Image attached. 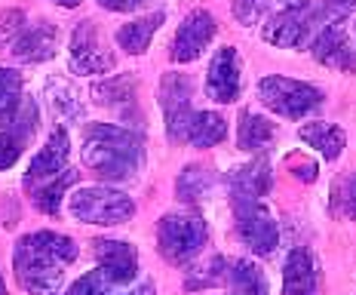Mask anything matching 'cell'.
<instances>
[{
    "mask_svg": "<svg viewBox=\"0 0 356 295\" xmlns=\"http://www.w3.org/2000/svg\"><path fill=\"white\" fill-rule=\"evenodd\" d=\"M283 3L286 6H301L304 10V6H314V0H283Z\"/></svg>",
    "mask_w": 356,
    "mask_h": 295,
    "instance_id": "obj_36",
    "label": "cell"
},
{
    "mask_svg": "<svg viewBox=\"0 0 356 295\" xmlns=\"http://www.w3.org/2000/svg\"><path fill=\"white\" fill-rule=\"evenodd\" d=\"M283 295H320V264L310 249L295 246L283 268Z\"/></svg>",
    "mask_w": 356,
    "mask_h": 295,
    "instance_id": "obj_14",
    "label": "cell"
},
{
    "mask_svg": "<svg viewBox=\"0 0 356 295\" xmlns=\"http://www.w3.org/2000/svg\"><path fill=\"white\" fill-rule=\"evenodd\" d=\"M68 209L77 221L86 225H123L136 216V203L123 191L111 188H77L68 200Z\"/></svg>",
    "mask_w": 356,
    "mask_h": 295,
    "instance_id": "obj_4",
    "label": "cell"
},
{
    "mask_svg": "<svg viewBox=\"0 0 356 295\" xmlns=\"http://www.w3.org/2000/svg\"><path fill=\"white\" fill-rule=\"evenodd\" d=\"M92 95H95V102H99V105L129 111V108H136V77H129V74H120V77H105V83H95L92 86Z\"/></svg>",
    "mask_w": 356,
    "mask_h": 295,
    "instance_id": "obj_23",
    "label": "cell"
},
{
    "mask_svg": "<svg viewBox=\"0 0 356 295\" xmlns=\"http://www.w3.org/2000/svg\"><path fill=\"white\" fill-rule=\"evenodd\" d=\"M209 240V228L200 216H163L157 228L160 255L172 264L191 262Z\"/></svg>",
    "mask_w": 356,
    "mask_h": 295,
    "instance_id": "obj_5",
    "label": "cell"
},
{
    "mask_svg": "<svg viewBox=\"0 0 356 295\" xmlns=\"http://www.w3.org/2000/svg\"><path fill=\"white\" fill-rule=\"evenodd\" d=\"M310 53L320 65L335 71H356V53L350 47V37H347L341 22H329L310 40Z\"/></svg>",
    "mask_w": 356,
    "mask_h": 295,
    "instance_id": "obj_13",
    "label": "cell"
},
{
    "mask_svg": "<svg viewBox=\"0 0 356 295\" xmlns=\"http://www.w3.org/2000/svg\"><path fill=\"white\" fill-rule=\"evenodd\" d=\"M99 3L111 13H132V10H138V6H145L147 0H99Z\"/></svg>",
    "mask_w": 356,
    "mask_h": 295,
    "instance_id": "obj_35",
    "label": "cell"
},
{
    "mask_svg": "<svg viewBox=\"0 0 356 295\" xmlns=\"http://www.w3.org/2000/svg\"><path fill=\"white\" fill-rule=\"evenodd\" d=\"M234 216H236V234L246 243L252 253L270 255L280 243V228L277 218L270 216V209L261 200H231Z\"/></svg>",
    "mask_w": 356,
    "mask_h": 295,
    "instance_id": "obj_7",
    "label": "cell"
},
{
    "mask_svg": "<svg viewBox=\"0 0 356 295\" xmlns=\"http://www.w3.org/2000/svg\"><path fill=\"white\" fill-rule=\"evenodd\" d=\"M225 136H227L225 117L215 114V111H194L184 142H191L194 148H212V145L225 142Z\"/></svg>",
    "mask_w": 356,
    "mask_h": 295,
    "instance_id": "obj_21",
    "label": "cell"
},
{
    "mask_svg": "<svg viewBox=\"0 0 356 295\" xmlns=\"http://www.w3.org/2000/svg\"><path fill=\"white\" fill-rule=\"evenodd\" d=\"M25 145H28L25 138H19L13 129L0 132V169L16 166V160L22 157V148H25Z\"/></svg>",
    "mask_w": 356,
    "mask_h": 295,
    "instance_id": "obj_30",
    "label": "cell"
},
{
    "mask_svg": "<svg viewBox=\"0 0 356 295\" xmlns=\"http://www.w3.org/2000/svg\"><path fill=\"white\" fill-rule=\"evenodd\" d=\"M22 25H25V16L16 10H10V13H0V47H3L6 40H13L19 31H22Z\"/></svg>",
    "mask_w": 356,
    "mask_h": 295,
    "instance_id": "obj_32",
    "label": "cell"
},
{
    "mask_svg": "<svg viewBox=\"0 0 356 295\" xmlns=\"http://www.w3.org/2000/svg\"><path fill=\"white\" fill-rule=\"evenodd\" d=\"M117 58L102 43L95 22H80L71 34V71L74 74H108L114 71Z\"/></svg>",
    "mask_w": 356,
    "mask_h": 295,
    "instance_id": "obj_9",
    "label": "cell"
},
{
    "mask_svg": "<svg viewBox=\"0 0 356 295\" xmlns=\"http://www.w3.org/2000/svg\"><path fill=\"white\" fill-rule=\"evenodd\" d=\"M356 10V0H323V16L325 22H341Z\"/></svg>",
    "mask_w": 356,
    "mask_h": 295,
    "instance_id": "obj_33",
    "label": "cell"
},
{
    "mask_svg": "<svg viewBox=\"0 0 356 295\" xmlns=\"http://www.w3.org/2000/svg\"><path fill=\"white\" fill-rule=\"evenodd\" d=\"M273 175L267 160H252V164L236 166L227 175V188H231V200H261L270 191Z\"/></svg>",
    "mask_w": 356,
    "mask_h": 295,
    "instance_id": "obj_17",
    "label": "cell"
},
{
    "mask_svg": "<svg viewBox=\"0 0 356 295\" xmlns=\"http://www.w3.org/2000/svg\"><path fill=\"white\" fill-rule=\"evenodd\" d=\"M0 295H6V283H3V274H0Z\"/></svg>",
    "mask_w": 356,
    "mask_h": 295,
    "instance_id": "obj_38",
    "label": "cell"
},
{
    "mask_svg": "<svg viewBox=\"0 0 356 295\" xmlns=\"http://www.w3.org/2000/svg\"><path fill=\"white\" fill-rule=\"evenodd\" d=\"M329 206H332V216L356 221V173L341 175V179L335 182L332 197H329Z\"/></svg>",
    "mask_w": 356,
    "mask_h": 295,
    "instance_id": "obj_28",
    "label": "cell"
},
{
    "mask_svg": "<svg viewBox=\"0 0 356 295\" xmlns=\"http://www.w3.org/2000/svg\"><path fill=\"white\" fill-rule=\"evenodd\" d=\"M68 154H71V138H68V129L65 127H56L49 132L47 145L40 148V154L31 160V166H28L25 173V184H34L40 179H53L65 169L68 164Z\"/></svg>",
    "mask_w": 356,
    "mask_h": 295,
    "instance_id": "obj_15",
    "label": "cell"
},
{
    "mask_svg": "<svg viewBox=\"0 0 356 295\" xmlns=\"http://www.w3.org/2000/svg\"><path fill=\"white\" fill-rule=\"evenodd\" d=\"M92 253L99 258V271L108 283L114 286H129L138 277V253L132 243L120 240H95Z\"/></svg>",
    "mask_w": 356,
    "mask_h": 295,
    "instance_id": "obj_12",
    "label": "cell"
},
{
    "mask_svg": "<svg viewBox=\"0 0 356 295\" xmlns=\"http://www.w3.org/2000/svg\"><path fill=\"white\" fill-rule=\"evenodd\" d=\"M298 138H301L304 145L316 148V151H320L325 160H338L341 151H344V145H347L344 129L335 127V123H323V120L301 127V129H298Z\"/></svg>",
    "mask_w": 356,
    "mask_h": 295,
    "instance_id": "obj_20",
    "label": "cell"
},
{
    "mask_svg": "<svg viewBox=\"0 0 356 295\" xmlns=\"http://www.w3.org/2000/svg\"><path fill=\"white\" fill-rule=\"evenodd\" d=\"M323 25H329V22H325L323 10H316V6H304V10L301 6H286V10H280L277 16L267 19L261 34H264L267 43H273V47L298 49L320 31Z\"/></svg>",
    "mask_w": 356,
    "mask_h": 295,
    "instance_id": "obj_6",
    "label": "cell"
},
{
    "mask_svg": "<svg viewBox=\"0 0 356 295\" xmlns=\"http://www.w3.org/2000/svg\"><path fill=\"white\" fill-rule=\"evenodd\" d=\"M289 164V169H292L298 179H304V182H316V164H310L307 157H298V154H292V157L286 160Z\"/></svg>",
    "mask_w": 356,
    "mask_h": 295,
    "instance_id": "obj_34",
    "label": "cell"
},
{
    "mask_svg": "<svg viewBox=\"0 0 356 295\" xmlns=\"http://www.w3.org/2000/svg\"><path fill=\"white\" fill-rule=\"evenodd\" d=\"M77 258V243L56 231H34L19 237L13 268L22 289L31 295H53L65 277V268Z\"/></svg>",
    "mask_w": 356,
    "mask_h": 295,
    "instance_id": "obj_1",
    "label": "cell"
},
{
    "mask_svg": "<svg viewBox=\"0 0 356 295\" xmlns=\"http://www.w3.org/2000/svg\"><path fill=\"white\" fill-rule=\"evenodd\" d=\"M194 99V83L188 74H166L160 83V108L166 114V136L169 142H184L188 136V123L194 117L191 108Z\"/></svg>",
    "mask_w": 356,
    "mask_h": 295,
    "instance_id": "obj_8",
    "label": "cell"
},
{
    "mask_svg": "<svg viewBox=\"0 0 356 295\" xmlns=\"http://www.w3.org/2000/svg\"><path fill=\"white\" fill-rule=\"evenodd\" d=\"M221 286H227V295H267L264 271L252 262H243V258H225Z\"/></svg>",
    "mask_w": 356,
    "mask_h": 295,
    "instance_id": "obj_18",
    "label": "cell"
},
{
    "mask_svg": "<svg viewBox=\"0 0 356 295\" xmlns=\"http://www.w3.org/2000/svg\"><path fill=\"white\" fill-rule=\"evenodd\" d=\"M212 188H215V175H212V169H206V166H188L175 182V191L184 203L203 200V197L212 194Z\"/></svg>",
    "mask_w": 356,
    "mask_h": 295,
    "instance_id": "obj_25",
    "label": "cell"
},
{
    "mask_svg": "<svg viewBox=\"0 0 356 295\" xmlns=\"http://www.w3.org/2000/svg\"><path fill=\"white\" fill-rule=\"evenodd\" d=\"M273 138H277V123H270L261 114L243 111L240 114V129H236V145H240V151L258 154V151H264Z\"/></svg>",
    "mask_w": 356,
    "mask_h": 295,
    "instance_id": "obj_19",
    "label": "cell"
},
{
    "mask_svg": "<svg viewBox=\"0 0 356 295\" xmlns=\"http://www.w3.org/2000/svg\"><path fill=\"white\" fill-rule=\"evenodd\" d=\"M258 99H261V105L270 108L273 114L289 117V120H301L304 114H310V111H316L323 105L325 95L310 83L270 74V77L258 80Z\"/></svg>",
    "mask_w": 356,
    "mask_h": 295,
    "instance_id": "obj_3",
    "label": "cell"
},
{
    "mask_svg": "<svg viewBox=\"0 0 356 295\" xmlns=\"http://www.w3.org/2000/svg\"><path fill=\"white\" fill-rule=\"evenodd\" d=\"M212 37H215V16L209 10H194L178 25L169 56H172V62H178V65H188L203 56V49L212 43Z\"/></svg>",
    "mask_w": 356,
    "mask_h": 295,
    "instance_id": "obj_10",
    "label": "cell"
},
{
    "mask_svg": "<svg viewBox=\"0 0 356 295\" xmlns=\"http://www.w3.org/2000/svg\"><path fill=\"white\" fill-rule=\"evenodd\" d=\"M264 10H267V0H236L234 3V16L240 25H255L264 16Z\"/></svg>",
    "mask_w": 356,
    "mask_h": 295,
    "instance_id": "obj_31",
    "label": "cell"
},
{
    "mask_svg": "<svg viewBox=\"0 0 356 295\" xmlns=\"http://www.w3.org/2000/svg\"><path fill=\"white\" fill-rule=\"evenodd\" d=\"M163 13H151V16H142L136 22H126V25L117 31V43L126 49L129 56H142L151 43V37L157 34V28L163 25Z\"/></svg>",
    "mask_w": 356,
    "mask_h": 295,
    "instance_id": "obj_22",
    "label": "cell"
},
{
    "mask_svg": "<svg viewBox=\"0 0 356 295\" xmlns=\"http://www.w3.org/2000/svg\"><path fill=\"white\" fill-rule=\"evenodd\" d=\"M243 77H240V56L234 47H221L215 58L209 62V74H206V93L218 105H231L240 99Z\"/></svg>",
    "mask_w": 356,
    "mask_h": 295,
    "instance_id": "obj_11",
    "label": "cell"
},
{
    "mask_svg": "<svg viewBox=\"0 0 356 295\" xmlns=\"http://www.w3.org/2000/svg\"><path fill=\"white\" fill-rule=\"evenodd\" d=\"M83 166L105 182H132L145 166L142 136L111 123H89L83 136Z\"/></svg>",
    "mask_w": 356,
    "mask_h": 295,
    "instance_id": "obj_2",
    "label": "cell"
},
{
    "mask_svg": "<svg viewBox=\"0 0 356 295\" xmlns=\"http://www.w3.org/2000/svg\"><path fill=\"white\" fill-rule=\"evenodd\" d=\"M56 49H58V28L53 22H37V25L25 28V31L13 40V56L28 65L47 62V58L56 56Z\"/></svg>",
    "mask_w": 356,
    "mask_h": 295,
    "instance_id": "obj_16",
    "label": "cell"
},
{
    "mask_svg": "<svg viewBox=\"0 0 356 295\" xmlns=\"http://www.w3.org/2000/svg\"><path fill=\"white\" fill-rule=\"evenodd\" d=\"M22 105V74L0 68V127H10Z\"/></svg>",
    "mask_w": 356,
    "mask_h": 295,
    "instance_id": "obj_27",
    "label": "cell"
},
{
    "mask_svg": "<svg viewBox=\"0 0 356 295\" xmlns=\"http://www.w3.org/2000/svg\"><path fill=\"white\" fill-rule=\"evenodd\" d=\"M74 182H77V173H74V169H62V175H53V182L34 191V206L40 212H47V216H58L65 188H71Z\"/></svg>",
    "mask_w": 356,
    "mask_h": 295,
    "instance_id": "obj_26",
    "label": "cell"
},
{
    "mask_svg": "<svg viewBox=\"0 0 356 295\" xmlns=\"http://www.w3.org/2000/svg\"><path fill=\"white\" fill-rule=\"evenodd\" d=\"M58 6H65V10H71V6H80V0H56Z\"/></svg>",
    "mask_w": 356,
    "mask_h": 295,
    "instance_id": "obj_37",
    "label": "cell"
},
{
    "mask_svg": "<svg viewBox=\"0 0 356 295\" xmlns=\"http://www.w3.org/2000/svg\"><path fill=\"white\" fill-rule=\"evenodd\" d=\"M68 295H157V289H154L151 280H145V283L136 286V289H129V286H114L102 277L99 268H95V271H89V274L80 277L68 289Z\"/></svg>",
    "mask_w": 356,
    "mask_h": 295,
    "instance_id": "obj_24",
    "label": "cell"
},
{
    "mask_svg": "<svg viewBox=\"0 0 356 295\" xmlns=\"http://www.w3.org/2000/svg\"><path fill=\"white\" fill-rule=\"evenodd\" d=\"M49 99H53V111L58 117H71V120H80V117H83L77 93H74L65 80H53V83H49Z\"/></svg>",
    "mask_w": 356,
    "mask_h": 295,
    "instance_id": "obj_29",
    "label": "cell"
}]
</instances>
